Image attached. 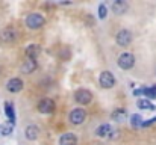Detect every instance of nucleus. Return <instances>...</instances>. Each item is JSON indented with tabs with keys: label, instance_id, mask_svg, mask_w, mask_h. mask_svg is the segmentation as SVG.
Listing matches in <instances>:
<instances>
[{
	"label": "nucleus",
	"instance_id": "obj_26",
	"mask_svg": "<svg viewBox=\"0 0 156 145\" xmlns=\"http://www.w3.org/2000/svg\"><path fill=\"white\" fill-rule=\"evenodd\" d=\"M155 74H156V71H155Z\"/></svg>",
	"mask_w": 156,
	"mask_h": 145
},
{
	"label": "nucleus",
	"instance_id": "obj_1",
	"mask_svg": "<svg viewBox=\"0 0 156 145\" xmlns=\"http://www.w3.org/2000/svg\"><path fill=\"white\" fill-rule=\"evenodd\" d=\"M44 24H46V18H44V15L40 14V12H32V14H29V15L26 17V26H27L29 29H32V30H38V29H41Z\"/></svg>",
	"mask_w": 156,
	"mask_h": 145
},
{
	"label": "nucleus",
	"instance_id": "obj_11",
	"mask_svg": "<svg viewBox=\"0 0 156 145\" xmlns=\"http://www.w3.org/2000/svg\"><path fill=\"white\" fill-rule=\"evenodd\" d=\"M127 9H129V3L124 2V0H115V2H112V5H111V11H112L115 15H123Z\"/></svg>",
	"mask_w": 156,
	"mask_h": 145
},
{
	"label": "nucleus",
	"instance_id": "obj_21",
	"mask_svg": "<svg viewBox=\"0 0 156 145\" xmlns=\"http://www.w3.org/2000/svg\"><path fill=\"white\" fill-rule=\"evenodd\" d=\"M106 15H108V8H106L105 3H100V5H99V18H100V20H105Z\"/></svg>",
	"mask_w": 156,
	"mask_h": 145
},
{
	"label": "nucleus",
	"instance_id": "obj_6",
	"mask_svg": "<svg viewBox=\"0 0 156 145\" xmlns=\"http://www.w3.org/2000/svg\"><path fill=\"white\" fill-rule=\"evenodd\" d=\"M115 43L120 46V47H127L130 43H132V33L130 30L127 29H120L115 35Z\"/></svg>",
	"mask_w": 156,
	"mask_h": 145
},
{
	"label": "nucleus",
	"instance_id": "obj_10",
	"mask_svg": "<svg viewBox=\"0 0 156 145\" xmlns=\"http://www.w3.org/2000/svg\"><path fill=\"white\" fill-rule=\"evenodd\" d=\"M37 68H38L37 59H29V57H26V59L23 60L21 67H20V70H21L23 74H32Z\"/></svg>",
	"mask_w": 156,
	"mask_h": 145
},
{
	"label": "nucleus",
	"instance_id": "obj_8",
	"mask_svg": "<svg viewBox=\"0 0 156 145\" xmlns=\"http://www.w3.org/2000/svg\"><path fill=\"white\" fill-rule=\"evenodd\" d=\"M74 100H76V103H79V104H82V106H87V104L91 103L93 94H91V91H88V89H77V91L74 92Z\"/></svg>",
	"mask_w": 156,
	"mask_h": 145
},
{
	"label": "nucleus",
	"instance_id": "obj_5",
	"mask_svg": "<svg viewBox=\"0 0 156 145\" xmlns=\"http://www.w3.org/2000/svg\"><path fill=\"white\" fill-rule=\"evenodd\" d=\"M115 76L111 73V71H102L100 73V77H99V83L103 89H111L115 86Z\"/></svg>",
	"mask_w": 156,
	"mask_h": 145
},
{
	"label": "nucleus",
	"instance_id": "obj_14",
	"mask_svg": "<svg viewBox=\"0 0 156 145\" xmlns=\"http://www.w3.org/2000/svg\"><path fill=\"white\" fill-rule=\"evenodd\" d=\"M5 113L8 116V121H9V126H14L15 124V110H14V104L6 101L5 103Z\"/></svg>",
	"mask_w": 156,
	"mask_h": 145
},
{
	"label": "nucleus",
	"instance_id": "obj_20",
	"mask_svg": "<svg viewBox=\"0 0 156 145\" xmlns=\"http://www.w3.org/2000/svg\"><path fill=\"white\" fill-rule=\"evenodd\" d=\"M130 126H132V127H141V126H143V118H141V115L133 113V115L130 116Z\"/></svg>",
	"mask_w": 156,
	"mask_h": 145
},
{
	"label": "nucleus",
	"instance_id": "obj_24",
	"mask_svg": "<svg viewBox=\"0 0 156 145\" xmlns=\"http://www.w3.org/2000/svg\"><path fill=\"white\" fill-rule=\"evenodd\" d=\"M141 94H143V88H138V89H133V95H135V97L141 95Z\"/></svg>",
	"mask_w": 156,
	"mask_h": 145
},
{
	"label": "nucleus",
	"instance_id": "obj_7",
	"mask_svg": "<svg viewBox=\"0 0 156 145\" xmlns=\"http://www.w3.org/2000/svg\"><path fill=\"white\" fill-rule=\"evenodd\" d=\"M56 109V104L52 98H43L40 103H38V112L40 113H44V115H50L55 112Z\"/></svg>",
	"mask_w": 156,
	"mask_h": 145
},
{
	"label": "nucleus",
	"instance_id": "obj_25",
	"mask_svg": "<svg viewBox=\"0 0 156 145\" xmlns=\"http://www.w3.org/2000/svg\"><path fill=\"white\" fill-rule=\"evenodd\" d=\"M152 88H153V89H155V91H156V83H155V85H153V86H152Z\"/></svg>",
	"mask_w": 156,
	"mask_h": 145
},
{
	"label": "nucleus",
	"instance_id": "obj_22",
	"mask_svg": "<svg viewBox=\"0 0 156 145\" xmlns=\"http://www.w3.org/2000/svg\"><path fill=\"white\" fill-rule=\"evenodd\" d=\"M12 133V126H0V136H9Z\"/></svg>",
	"mask_w": 156,
	"mask_h": 145
},
{
	"label": "nucleus",
	"instance_id": "obj_17",
	"mask_svg": "<svg viewBox=\"0 0 156 145\" xmlns=\"http://www.w3.org/2000/svg\"><path fill=\"white\" fill-rule=\"evenodd\" d=\"M126 116H127V110H126V109H123V107H118V109H115V110L111 113L112 121H117V123L124 121V119H126Z\"/></svg>",
	"mask_w": 156,
	"mask_h": 145
},
{
	"label": "nucleus",
	"instance_id": "obj_16",
	"mask_svg": "<svg viewBox=\"0 0 156 145\" xmlns=\"http://www.w3.org/2000/svg\"><path fill=\"white\" fill-rule=\"evenodd\" d=\"M111 133H112L111 124H102L96 129V136H99V138H109Z\"/></svg>",
	"mask_w": 156,
	"mask_h": 145
},
{
	"label": "nucleus",
	"instance_id": "obj_23",
	"mask_svg": "<svg viewBox=\"0 0 156 145\" xmlns=\"http://www.w3.org/2000/svg\"><path fill=\"white\" fill-rule=\"evenodd\" d=\"M156 123V116L153 118H150V119H147V121H143V126L141 127H149V126H152V124H155Z\"/></svg>",
	"mask_w": 156,
	"mask_h": 145
},
{
	"label": "nucleus",
	"instance_id": "obj_15",
	"mask_svg": "<svg viewBox=\"0 0 156 145\" xmlns=\"http://www.w3.org/2000/svg\"><path fill=\"white\" fill-rule=\"evenodd\" d=\"M40 46L38 44H29L26 50H24V54H26V57H29V59H37L38 57V54H40Z\"/></svg>",
	"mask_w": 156,
	"mask_h": 145
},
{
	"label": "nucleus",
	"instance_id": "obj_18",
	"mask_svg": "<svg viewBox=\"0 0 156 145\" xmlns=\"http://www.w3.org/2000/svg\"><path fill=\"white\" fill-rule=\"evenodd\" d=\"M136 106L140 107V109H143V110H155L156 106L150 101V100H147V98H141V100H138L136 101Z\"/></svg>",
	"mask_w": 156,
	"mask_h": 145
},
{
	"label": "nucleus",
	"instance_id": "obj_4",
	"mask_svg": "<svg viewBox=\"0 0 156 145\" xmlns=\"http://www.w3.org/2000/svg\"><path fill=\"white\" fill-rule=\"evenodd\" d=\"M17 40V30L11 26L3 27L0 30V43L2 44H12Z\"/></svg>",
	"mask_w": 156,
	"mask_h": 145
},
{
	"label": "nucleus",
	"instance_id": "obj_13",
	"mask_svg": "<svg viewBox=\"0 0 156 145\" xmlns=\"http://www.w3.org/2000/svg\"><path fill=\"white\" fill-rule=\"evenodd\" d=\"M59 145H77V136L71 132H67L59 138Z\"/></svg>",
	"mask_w": 156,
	"mask_h": 145
},
{
	"label": "nucleus",
	"instance_id": "obj_2",
	"mask_svg": "<svg viewBox=\"0 0 156 145\" xmlns=\"http://www.w3.org/2000/svg\"><path fill=\"white\" fill-rule=\"evenodd\" d=\"M117 65L121 68V70H130L133 68L135 65V56L129 51H124L118 56V60H117Z\"/></svg>",
	"mask_w": 156,
	"mask_h": 145
},
{
	"label": "nucleus",
	"instance_id": "obj_19",
	"mask_svg": "<svg viewBox=\"0 0 156 145\" xmlns=\"http://www.w3.org/2000/svg\"><path fill=\"white\" fill-rule=\"evenodd\" d=\"M143 95H146L147 100H153L156 98V91L152 86H143Z\"/></svg>",
	"mask_w": 156,
	"mask_h": 145
},
{
	"label": "nucleus",
	"instance_id": "obj_12",
	"mask_svg": "<svg viewBox=\"0 0 156 145\" xmlns=\"http://www.w3.org/2000/svg\"><path fill=\"white\" fill-rule=\"evenodd\" d=\"M24 138L27 141H37L40 138V129L37 126H27L24 129Z\"/></svg>",
	"mask_w": 156,
	"mask_h": 145
},
{
	"label": "nucleus",
	"instance_id": "obj_9",
	"mask_svg": "<svg viewBox=\"0 0 156 145\" xmlns=\"http://www.w3.org/2000/svg\"><path fill=\"white\" fill-rule=\"evenodd\" d=\"M23 86H24V83H23V80L18 79V77H12V79H9L8 83H6V89H8L11 94L20 92V91L23 89Z\"/></svg>",
	"mask_w": 156,
	"mask_h": 145
},
{
	"label": "nucleus",
	"instance_id": "obj_3",
	"mask_svg": "<svg viewBox=\"0 0 156 145\" xmlns=\"http://www.w3.org/2000/svg\"><path fill=\"white\" fill-rule=\"evenodd\" d=\"M85 118H87V112L82 107H74L70 112V115H68V121L71 124H74V126H80L85 121Z\"/></svg>",
	"mask_w": 156,
	"mask_h": 145
}]
</instances>
